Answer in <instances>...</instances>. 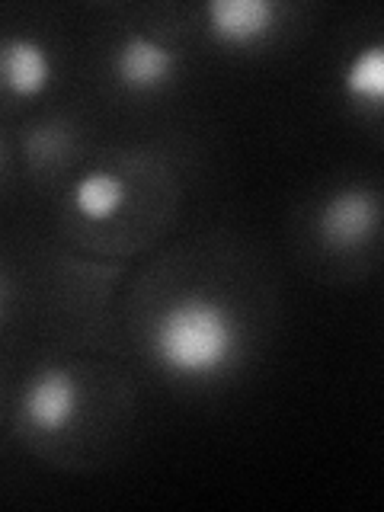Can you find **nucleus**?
Returning a JSON list of instances; mask_svg holds the SVG:
<instances>
[{"instance_id":"f257e3e1","label":"nucleus","mask_w":384,"mask_h":512,"mask_svg":"<svg viewBox=\"0 0 384 512\" xmlns=\"http://www.w3.org/2000/svg\"><path fill=\"white\" fill-rule=\"evenodd\" d=\"M240 330L228 304L208 295H183L160 311L151 330L157 365L173 378H215L240 356Z\"/></svg>"},{"instance_id":"f03ea898","label":"nucleus","mask_w":384,"mask_h":512,"mask_svg":"<svg viewBox=\"0 0 384 512\" xmlns=\"http://www.w3.org/2000/svg\"><path fill=\"white\" fill-rule=\"evenodd\" d=\"M384 202L368 186H343L317 208V234L330 250H362L381 231Z\"/></svg>"},{"instance_id":"7ed1b4c3","label":"nucleus","mask_w":384,"mask_h":512,"mask_svg":"<svg viewBox=\"0 0 384 512\" xmlns=\"http://www.w3.org/2000/svg\"><path fill=\"white\" fill-rule=\"evenodd\" d=\"M80 410V384L61 365H48L36 372L23 388L20 413L36 432H64Z\"/></svg>"},{"instance_id":"20e7f679","label":"nucleus","mask_w":384,"mask_h":512,"mask_svg":"<svg viewBox=\"0 0 384 512\" xmlns=\"http://www.w3.org/2000/svg\"><path fill=\"white\" fill-rule=\"evenodd\" d=\"M176 64H180V58H176L173 48L164 39L148 36V32H132L112 52V74L128 93L164 90L167 84H173Z\"/></svg>"},{"instance_id":"39448f33","label":"nucleus","mask_w":384,"mask_h":512,"mask_svg":"<svg viewBox=\"0 0 384 512\" xmlns=\"http://www.w3.org/2000/svg\"><path fill=\"white\" fill-rule=\"evenodd\" d=\"M205 32L224 48L263 45L279 23V7L272 0H212L202 7Z\"/></svg>"},{"instance_id":"423d86ee","label":"nucleus","mask_w":384,"mask_h":512,"mask_svg":"<svg viewBox=\"0 0 384 512\" xmlns=\"http://www.w3.org/2000/svg\"><path fill=\"white\" fill-rule=\"evenodd\" d=\"M55 77V64L48 48L32 36H7L0 45V80L7 93L32 100L48 90Z\"/></svg>"},{"instance_id":"0eeeda50","label":"nucleus","mask_w":384,"mask_h":512,"mask_svg":"<svg viewBox=\"0 0 384 512\" xmlns=\"http://www.w3.org/2000/svg\"><path fill=\"white\" fill-rule=\"evenodd\" d=\"M340 93L359 112H384V39L362 42L340 71Z\"/></svg>"},{"instance_id":"6e6552de","label":"nucleus","mask_w":384,"mask_h":512,"mask_svg":"<svg viewBox=\"0 0 384 512\" xmlns=\"http://www.w3.org/2000/svg\"><path fill=\"white\" fill-rule=\"evenodd\" d=\"M125 196H128V189L122 183V176L109 173V170H90L74 183L71 205L84 221L103 224L122 212Z\"/></svg>"}]
</instances>
